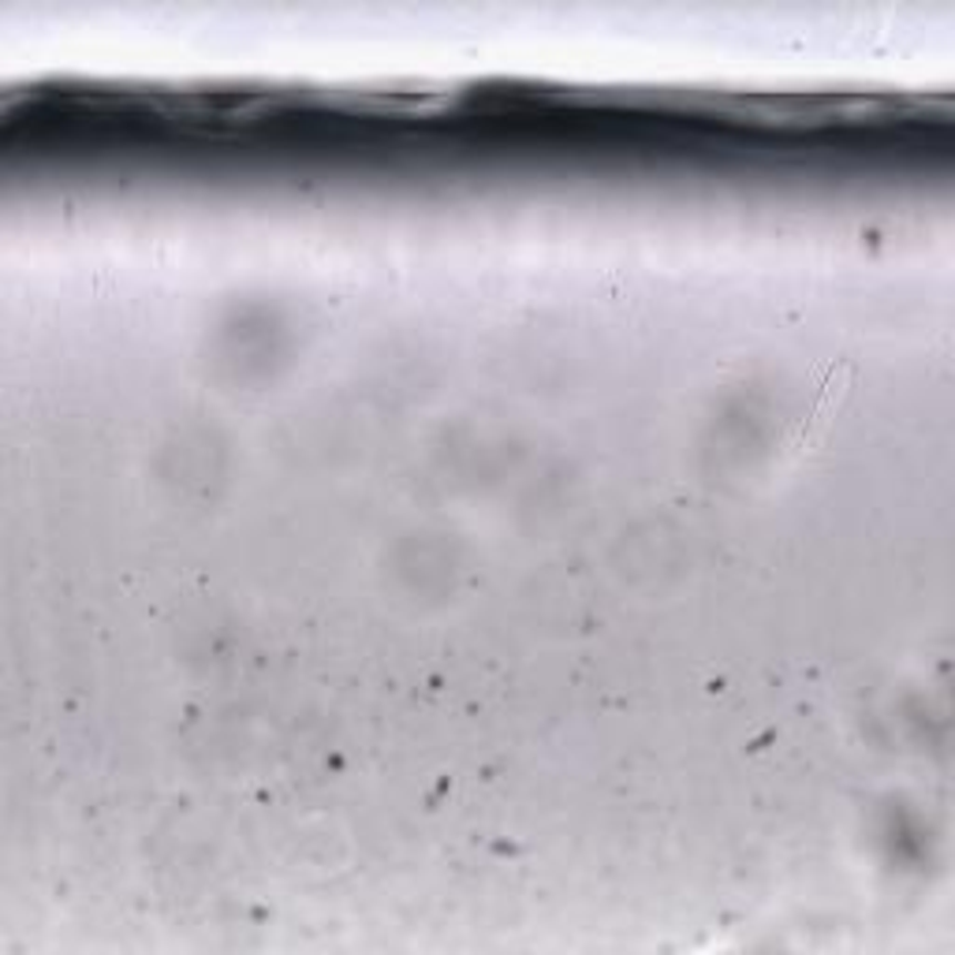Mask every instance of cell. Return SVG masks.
<instances>
[{
  "mask_svg": "<svg viewBox=\"0 0 955 955\" xmlns=\"http://www.w3.org/2000/svg\"><path fill=\"white\" fill-rule=\"evenodd\" d=\"M847 393V369H840V377H836V369H833V377H829V385H825V393L817 396V404H814V410H810L806 415V423L799 426V437L792 440V451H803L810 440H814V434L821 426L829 423V410H833L836 404H840V396Z\"/></svg>",
  "mask_w": 955,
  "mask_h": 955,
  "instance_id": "obj_1",
  "label": "cell"
}]
</instances>
